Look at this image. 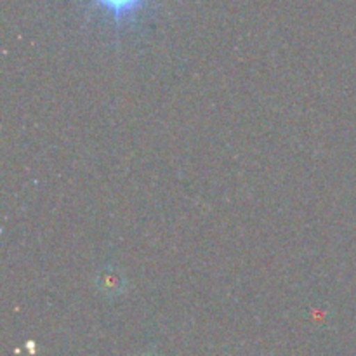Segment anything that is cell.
<instances>
[{"instance_id": "3", "label": "cell", "mask_w": 356, "mask_h": 356, "mask_svg": "<svg viewBox=\"0 0 356 356\" xmlns=\"http://www.w3.org/2000/svg\"><path fill=\"white\" fill-rule=\"evenodd\" d=\"M143 356H155V355H143Z\"/></svg>"}, {"instance_id": "2", "label": "cell", "mask_w": 356, "mask_h": 356, "mask_svg": "<svg viewBox=\"0 0 356 356\" xmlns=\"http://www.w3.org/2000/svg\"><path fill=\"white\" fill-rule=\"evenodd\" d=\"M97 287L103 294H106L108 298H115L120 292H124L125 289V277L122 271H118L117 268L106 266L104 270L99 271L97 275Z\"/></svg>"}, {"instance_id": "1", "label": "cell", "mask_w": 356, "mask_h": 356, "mask_svg": "<svg viewBox=\"0 0 356 356\" xmlns=\"http://www.w3.org/2000/svg\"><path fill=\"white\" fill-rule=\"evenodd\" d=\"M101 13L106 14L113 21L115 28H122L124 24L138 19L141 10L146 9L149 0H90Z\"/></svg>"}]
</instances>
